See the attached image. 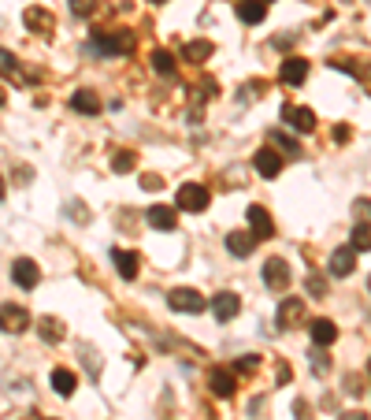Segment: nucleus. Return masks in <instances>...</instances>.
Wrapping results in <instances>:
<instances>
[{"label":"nucleus","mask_w":371,"mask_h":420,"mask_svg":"<svg viewBox=\"0 0 371 420\" xmlns=\"http://www.w3.org/2000/svg\"><path fill=\"white\" fill-rule=\"evenodd\" d=\"M89 45L101 56H126L134 53V30H93Z\"/></svg>","instance_id":"1"},{"label":"nucleus","mask_w":371,"mask_h":420,"mask_svg":"<svg viewBox=\"0 0 371 420\" xmlns=\"http://www.w3.org/2000/svg\"><path fill=\"white\" fill-rule=\"evenodd\" d=\"M304 316H309V305H304V298H282L279 313H275V324L279 331H294L304 324Z\"/></svg>","instance_id":"2"},{"label":"nucleus","mask_w":371,"mask_h":420,"mask_svg":"<svg viewBox=\"0 0 371 420\" xmlns=\"http://www.w3.org/2000/svg\"><path fill=\"white\" fill-rule=\"evenodd\" d=\"M167 305H171L175 313H193V316L208 309V301H204L193 286H179V290H171V294H167Z\"/></svg>","instance_id":"3"},{"label":"nucleus","mask_w":371,"mask_h":420,"mask_svg":"<svg viewBox=\"0 0 371 420\" xmlns=\"http://www.w3.org/2000/svg\"><path fill=\"white\" fill-rule=\"evenodd\" d=\"M175 208H182V212H204L208 208V190L201 183H186L179 190V198H175Z\"/></svg>","instance_id":"4"},{"label":"nucleus","mask_w":371,"mask_h":420,"mask_svg":"<svg viewBox=\"0 0 371 420\" xmlns=\"http://www.w3.org/2000/svg\"><path fill=\"white\" fill-rule=\"evenodd\" d=\"M245 220H249V231H253L256 242H267L271 235H275V223H271V216H267L264 205H249V208H245Z\"/></svg>","instance_id":"5"},{"label":"nucleus","mask_w":371,"mask_h":420,"mask_svg":"<svg viewBox=\"0 0 371 420\" xmlns=\"http://www.w3.org/2000/svg\"><path fill=\"white\" fill-rule=\"evenodd\" d=\"M30 328V313L23 305H0V331L8 335H23Z\"/></svg>","instance_id":"6"},{"label":"nucleus","mask_w":371,"mask_h":420,"mask_svg":"<svg viewBox=\"0 0 371 420\" xmlns=\"http://www.w3.org/2000/svg\"><path fill=\"white\" fill-rule=\"evenodd\" d=\"M282 119L294 126V131H301V134L316 131V112L309 104H282Z\"/></svg>","instance_id":"7"},{"label":"nucleus","mask_w":371,"mask_h":420,"mask_svg":"<svg viewBox=\"0 0 371 420\" xmlns=\"http://www.w3.org/2000/svg\"><path fill=\"white\" fill-rule=\"evenodd\" d=\"M264 283H267V290H275V294H282V290L289 286V264L282 261V257H271V261L264 264Z\"/></svg>","instance_id":"8"},{"label":"nucleus","mask_w":371,"mask_h":420,"mask_svg":"<svg viewBox=\"0 0 371 420\" xmlns=\"http://www.w3.org/2000/svg\"><path fill=\"white\" fill-rule=\"evenodd\" d=\"M208 305H212V316L219 320V324H227V320H234V316L241 313V298H238V294H231V290H223V294H216V298L208 301Z\"/></svg>","instance_id":"9"},{"label":"nucleus","mask_w":371,"mask_h":420,"mask_svg":"<svg viewBox=\"0 0 371 420\" xmlns=\"http://www.w3.org/2000/svg\"><path fill=\"white\" fill-rule=\"evenodd\" d=\"M11 279L19 283L23 290H34V286L41 283V268L30 261V257H19V261L11 264Z\"/></svg>","instance_id":"10"},{"label":"nucleus","mask_w":371,"mask_h":420,"mask_svg":"<svg viewBox=\"0 0 371 420\" xmlns=\"http://www.w3.org/2000/svg\"><path fill=\"white\" fill-rule=\"evenodd\" d=\"M304 78H309V60H301V56H286V60H282V68H279V82H286V86H301Z\"/></svg>","instance_id":"11"},{"label":"nucleus","mask_w":371,"mask_h":420,"mask_svg":"<svg viewBox=\"0 0 371 420\" xmlns=\"http://www.w3.org/2000/svg\"><path fill=\"white\" fill-rule=\"evenodd\" d=\"M353 268H357V249L353 246H345V249H334L331 253V264H327V271L334 279H345V276H353Z\"/></svg>","instance_id":"12"},{"label":"nucleus","mask_w":371,"mask_h":420,"mask_svg":"<svg viewBox=\"0 0 371 420\" xmlns=\"http://www.w3.org/2000/svg\"><path fill=\"white\" fill-rule=\"evenodd\" d=\"M253 164H256V171H260V179H275V175L282 171V153L279 149H260L253 156Z\"/></svg>","instance_id":"13"},{"label":"nucleus","mask_w":371,"mask_h":420,"mask_svg":"<svg viewBox=\"0 0 371 420\" xmlns=\"http://www.w3.org/2000/svg\"><path fill=\"white\" fill-rule=\"evenodd\" d=\"M23 23L34 30V34H52V26H56V19H52V11H48V8H26Z\"/></svg>","instance_id":"14"},{"label":"nucleus","mask_w":371,"mask_h":420,"mask_svg":"<svg viewBox=\"0 0 371 420\" xmlns=\"http://www.w3.org/2000/svg\"><path fill=\"white\" fill-rule=\"evenodd\" d=\"M208 387H212L216 398H234V372H227V368H212L208 372Z\"/></svg>","instance_id":"15"},{"label":"nucleus","mask_w":371,"mask_h":420,"mask_svg":"<svg viewBox=\"0 0 371 420\" xmlns=\"http://www.w3.org/2000/svg\"><path fill=\"white\" fill-rule=\"evenodd\" d=\"M111 264H116V271H119L123 279H138V268H141L138 253H131V249H111Z\"/></svg>","instance_id":"16"},{"label":"nucleus","mask_w":371,"mask_h":420,"mask_svg":"<svg viewBox=\"0 0 371 420\" xmlns=\"http://www.w3.org/2000/svg\"><path fill=\"white\" fill-rule=\"evenodd\" d=\"M267 15V0H238V19L253 26V23H264Z\"/></svg>","instance_id":"17"},{"label":"nucleus","mask_w":371,"mask_h":420,"mask_svg":"<svg viewBox=\"0 0 371 420\" xmlns=\"http://www.w3.org/2000/svg\"><path fill=\"white\" fill-rule=\"evenodd\" d=\"M71 108L82 112V116H96V112H101V97H96V90H74Z\"/></svg>","instance_id":"18"},{"label":"nucleus","mask_w":371,"mask_h":420,"mask_svg":"<svg viewBox=\"0 0 371 420\" xmlns=\"http://www.w3.org/2000/svg\"><path fill=\"white\" fill-rule=\"evenodd\" d=\"M309 331H312V343L316 346H331L334 343V338H338V328H334V320H327V316H319V320H312V324H309Z\"/></svg>","instance_id":"19"},{"label":"nucleus","mask_w":371,"mask_h":420,"mask_svg":"<svg viewBox=\"0 0 371 420\" xmlns=\"http://www.w3.org/2000/svg\"><path fill=\"white\" fill-rule=\"evenodd\" d=\"M175 223H179V212H175V208H167V205H153V208H149V227H156V231H175Z\"/></svg>","instance_id":"20"},{"label":"nucleus","mask_w":371,"mask_h":420,"mask_svg":"<svg viewBox=\"0 0 371 420\" xmlns=\"http://www.w3.org/2000/svg\"><path fill=\"white\" fill-rule=\"evenodd\" d=\"M52 387H56L60 398H71L74 387H78V376L71 372V368H52Z\"/></svg>","instance_id":"21"},{"label":"nucleus","mask_w":371,"mask_h":420,"mask_svg":"<svg viewBox=\"0 0 371 420\" xmlns=\"http://www.w3.org/2000/svg\"><path fill=\"white\" fill-rule=\"evenodd\" d=\"M253 246H256V238L245 235V231H231V235H227V249H231L234 257H249Z\"/></svg>","instance_id":"22"},{"label":"nucleus","mask_w":371,"mask_h":420,"mask_svg":"<svg viewBox=\"0 0 371 420\" xmlns=\"http://www.w3.org/2000/svg\"><path fill=\"white\" fill-rule=\"evenodd\" d=\"M134 164H138V153L134 149H119L116 156H111V171H116V175L134 171Z\"/></svg>","instance_id":"23"},{"label":"nucleus","mask_w":371,"mask_h":420,"mask_svg":"<svg viewBox=\"0 0 371 420\" xmlns=\"http://www.w3.org/2000/svg\"><path fill=\"white\" fill-rule=\"evenodd\" d=\"M38 331H41V338H45V343H60V338H63V324H60L56 316H41Z\"/></svg>","instance_id":"24"},{"label":"nucleus","mask_w":371,"mask_h":420,"mask_svg":"<svg viewBox=\"0 0 371 420\" xmlns=\"http://www.w3.org/2000/svg\"><path fill=\"white\" fill-rule=\"evenodd\" d=\"M212 53H216L212 41H189V45H186V60H189V63H201V60H208Z\"/></svg>","instance_id":"25"},{"label":"nucleus","mask_w":371,"mask_h":420,"mask_svg":"<svg viewBox=\"0 0 371 420\" xmlns=\"http://www.w3.org/2000/svg\"><path fill=\"white\" fill-rule=\"evenodd\" d=\"M153 71L156 75H175V56L167 53V48H156L153 53Z\"/></svg>","instance_id":"26"},{"label":"nucleus","mask_w":371,"mask_h":420,"mask_svg":"<svg viewBox=\"0 0 371 420\" xmlns=\"http://www.w3.org/2000/svg\"><path fill=\"white\" fill-rule=\"evenodd\" d=\"M0 75L4 78H23V71H19V60H15L8 48H0Z\"/></svg>","instance_id":"27"},{"label":"nucleus","mask_w":371,"mask_h":420,"mask_svg":"<svg viewBox=\"0 0 371 420\" xmlns=\"http://www.w3.org/2000/svg\"><path fill=\"white\" fill-rule=\"evenodd\" d=\"M353 249H371V223H357L353 227Z\"/></svg>","instance_id":"28"},{"label":"nucleus","mask_w":371,"mask_h":420,"mask_svg":"<svg viewBox=\"0 0 371 420\" xmlns=\"http://www.w3.org/2000/svg\"><path fill=\"white\" fill-rule=\"evenodd\" d=\"M304 290H309L312 298H327V279L319 276V271H309V279H304Z\"/></svg>","instance_id":"29"},{"label":"nucleus","mask_w":371,"mask_h":420,"mask_svg":"<svg viewBox=\"0 0 371 420\" xmlns=\"http://www.w3.org/2000/svg\"><path fill=\"white\" fill-rule=\"evenodd\" d=\"M271 141H275V145H279V149H286L289 156H297V153H301V145H297L294 138H286L282 131H271Z\"/></svg>","instance_id":"30"},{"label":"nucleus","mask_w":371,"mask_h":420,"mask_svg":"<svg viewBox=\"0 0 371 420\" xmlns=\"http://www.w3.org/2000/svg\"><path fill=\"white\" fill-rule=\"evenodd\" d=\"M312 368H316V376H327L331 372V357H327V350L319 346L316 353H312Z\"/></svg>","instance_id":"31"},{"label":"nucleus","mask_w":371,"mask_h":420,"mask_svg":"<svg viewBox=\"0 0 371 420\" xmlns=\"http://www.w3.org/2000/svg\"><path fill=\"white\" fill-rule=\"evenodd\" d=\"M353 216H357V223H371V201L357 198V201H353Z\"/></svg>","instance_id":"32"},{"label":"nucleus","mask_w":371,"mask_h":420,"mask_svg":"<svg viewBox=\"0 0 371 420\" xmlns=\"http://www.w3.org/2000/svg\"><path fill=\"white\" fill-rule=\"evenodd\" d=\"M96 8V0H71V11L78 15V19H86V15H93Z\"/></svg>","instance_id":"33"},{"label":"nucleus","mask_w":371,"mask_h":420,"mask_svg":"<svg viewBox=\"0 0 371 420\" xmlns=\"http://www.w3.org/2000/svg\"><path fill=\"white\" fill-rule=\"evenodd\" d=\"M256 365H260V357H256V353H245V357H238V372H256Z\"/></svg>","instance_id":"34"},{"label":"nucleus","mask_w":371,"mask_h":420,"mask_svg":"<svg viewBox=\"0 0 371 420\" xmlns=\"http://www.w3.org/2000/svg\"><path fill=\"white\" fill-rule=\"evenodd\" d=\"M160 186H164V179H160V175H156V171H149V175H141V190H149V193H153V190H160Z\"/></svg>","instance_id":"35"},{"label":"nucleus","mask_w":371,"mask_h":420,"mask_svg":"<svg viewBox=\"0 0 371 420\" xmlns=\"http://www.w3.org/2000/svg\"><path fill=\"white\" fill-rule=\"evenodd\" d=\"M260 93H264V82H249V86H245V93H241V101H249V97L256 101Z\"/></svg>","instance_id":"36"},{"label":"nucleus","mask_w":371,"mask_h":420,"mask_svg":"<svg viewBox=\"0 0 371 420\" xmlns=\"http://www.w3.org/2000/svg\"><path fill=\"white\" fill-rule=\"evenodd\" d=\"M338 420H371V416H367V413H360V409H349V413H342Z\"/></svg>","instance_id":"37"},{"label":"nucleus","mask_w":371,"mask_h":420,"mask_svg":"<svg viewBox=\"0 0 371 420\" xmlns=\"http://www.w3.org/2000/svg\"><path fill=\"white\" fill-rule=\"evenodd\" d=\"M334 138L338 141H349V126H334Z\"/></svg>","instance_id":"38"},{"label":"nucleus","mask_w":371,"mask_h":420,"mask_svg":"<svg viewBox=\"0 0 371 420\" xmlns=\"http://www.w3.org/2000/svg\"><path fill=\"white\" fill-rule=\"evenodd\" d=\"M4 193H8V186H4V175H0V201H4Z\"/></svg>","instance_id":"39"},{"label":"nucleus","mask_w":371,"mask_h":420,"mask_svg":"<svg viewBox=\"0 0 371 420\" xmlns=\"http://www.w3.org/2000/svg\"><path fill=\"white\" fill-rule=\"evenodd\" d=\"M8 104V93H4V86H0V108H4Z\"/></svg>","instance_id":"40"},{"label":"nucleus","mask_w":371,"mask_h":420,"mask_svg":"<svg viewBox=\"0 0 371 420\" xmlns=\"http://www.w3.org/2000/svg\"><path fill=\"white\" fill-rule=\"evenodd\" d=\"M149 4H164V0H149Z\"/></svg>","instance_id":"41"},{"label":"nucleus","mask_w":371,"mask_h":420,"mask_svg":"<svg viewBox=\"0 0 371 420\" xmlns=\"http://www.w3.org/2000/svg\"><path fill=\"white\" fill-rule=\"evenodd\" d=\"M367 372H371V365H367Z\"/></svg>","instance_id":"42"},{"label":"nucleus","mask_w":371,"mask_h":420,"mask_svg":"<svg viewBox=\"0 0 371 420\" xmlns=\"http://www.w3.org/2000/svg\"><path fill=\"white\" fill-rule=\"evenodd\" d=\"M367 290H371V283H367Z\"/></svg>","instance_id":"43"}]
</instances>
